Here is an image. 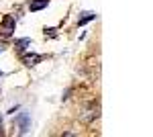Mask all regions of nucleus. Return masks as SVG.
I'll return each mask as SVG.
<instances>
[{
    "instance_id": "nucleus-1",
    "label": "nucleus",
    "mask_w": 153,
    "mask_h": 137,
    "mask_svg": "<svg viewBox=\"0 0 153 137\" xmlns=\"http://www.w3.org/2000/svg\"><path fill=\"white\" fill-rule=\"evenodd\" d=\"M12 31H14V19H12V16H4L2 27H0V35H2V37H10Z\"/></svg>"
},
{
    "instance_id": "nucleus-2",
    "label": "nucleus",
    "mask_w": 153,
    "mask_h": 137,
    "mask_svg": "<svg viewBox=\"0 0 153 137\" xmlns=\"http://www.w3.org/2000/svg\"><path fill=\"white\" fill-rule=\"evenodd\" d=\"M39 61H41V55H39V53H27V55H25V64H27L29 68L37 66Z\"/></svg>"
},
{
    "instance_id": "nucleus-3",
    "label": "nucleus",
    "mask_w": 153,
    "mask_h": 137,
    "mask_svg": "<svg viewBox=\"0 0 153 137\" xmlns=\"http://www.w3.org/2000/svg\"><path fill=\"white\" fill-rule=\"evenodd\" d=\"M29 123H31V121H29V115L23 113V115H21V119H19V127H21L19 133H27V131H29Z\"/></svg>"
},
{
    "instance_id": "nucleus-4",
    "label": "nucleus",
    "mask_w": 153,
    "mask_h": 137,
    "mask_svg": "<svg viewBox=\"0 0 153 137\" xmlns=\"http://www.w3.org/2000/svg\"><path fill=\"white\" fill-rule=\"evenodd\" d=\"M45 6H47V0H33L29 8L35 12V10H41V8H45Z\"/></svg>"
},
{
    "instance_id": "nucleus-5",
    "label": "nucleus",
    "mask_w": 153,
    "mask_h": 137,
    "mask_svg": "<svg viewBox=\"0 0 153 137\" xmlns=\"http://www.w3.org/2000/svg\"><path fill=\"white\" fill-rule=\"evenodd\" d=\"M27 45H31V39H19V41H16V49H19V51H23Z\"/></svg>"
},
{
    "instance_id": "nucleus-6",
    "label": "nucleus",
    "mask_w": 153,
    "mask_h": 137,
    "mask_svg": "<svg viewBox=\"0 0 153 137\" xmlns=\"http://www.w3.org/2000/svg\"><path fill=\"white\" fill-rule=\"evenodd\" d=\"M90 19H94V12H84V16L80 19V21H78V23H80V25H84V23H88Z\"/></svg>"
},
{
    "instance_id": "nucleus-7",
    "label": "nucleus",
    "mask_w": 153,
    "mask_h": 137,
    "mask_svg": "<svg viewBox=\"0 0 153 137\" xmlns=\"http://www.w3.org/2000/svg\"><path fill=\"white\" fill-rule=\"evenodd\" d=\"M47 35L49 37H55V29H47Z\"/></svg>"
},
{
    "instance_id": "nucleus-8",
    "label": "nucleus",
    "mask_w": 153,
    "mask_h": 137,
    "mask_svg": "<svg viewBox=\"0 0 153 137\" xmlns=\"http://www.w3.org/2000/svg\"><path fill=\"white\" fill-rule=\"evenodd\" d=\"M4 49H6V45H4V43H0V53H2Z\"/></svg>"
},
{
    "instance_id": "nucleus-9",
    "label": "nucleus",
    "mask_w": 153,
    "mask_h": 137,
    "mask_svg": "<svg viewBox=\"0 0 153 137\" xmlns=\"http://www.w3.org/2000/svg\"><path fill=\"white\" fill-rule=\"evenodd\" d=\"M0 133H2V117H0Z\"/></svg>"
}]
</instances>
